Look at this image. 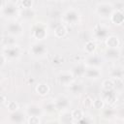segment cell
Masks as SVG:
<instances>
[{
	"label": "cell",
	"instance_id": "5b68a950",
	"mask_svg": "<svg viewBox=\"0 0 124 124\" xmlns=\"http://www.w3.org/2000/svg\"><path fill=\"white\" fill-rule=\"evenodd\" d=\"M64 19L69 23H76L79 20V14L76 10H68L64 14Z\"/></svg>",
	"mask_w": 124,
	"mask_h": 124
},
{
	"label": "cell",
	"instance_id": "7c38bea8",
	"mask_svg": "<svg viewBox=\"0 0 124 124\" xmlns=\"http://www.w3.org/2000/svg\"><path fill=\"white\" fill-rule=\"evenodd\" d=\"M110 20L114 23V24H122L124 21V15L121 11H114L112 12V14L110 15Z\"/></svg>",
	"mask_w": 124,
	"mask_h": 124
},
{
	"label": "cell",
	"instance_id": "44dd1931",
	"mask_svg": "<svg viewBox=\"0 0 124 124\" xmlns=\"http://www.w3.org/2000/svg\"><path fill=\"white\" fill-rule=\"evenodd\" d=\"M84 72H85V67L82 64H78V65L73 67V69H72V74H73V76H76V77L84 76Z\"/></svg>",
	"mask_w": 124,
	"mask_h": 124
},
{
	"label": "cell",
	"instance_id": "2e32d148",
	"mask_svg": "<svg viewBox=\"0 0 124 124\" xmlns=\"http://www.w3.org/2000/svg\"><path fill=\"white\" fill-rule=\"evenodd\" d=\"M106 45L108 46V48H117L119 46V40L116 36H108L106 39Z\"/></svg>",
	"mask_w": 124,
	"mask_h": 124
},
{
	"label": "cell",
	"instance_id": "ab89813d",
	"mask_svg": "<svg viewBox=\"0 0 124 124\" xmlns=\"http://www.w3.org/2000/svg\"><path fill=\"white\" fill-rule=\"evenodd\" d=\"M6 62V57L3 54H0V66H3Z\"/></svg>",
	"mask_w": 124,
	"mask_h": 124
},
{
	"label": "cell",
	"instance_id": "8992f818",
	"mask_svg": "<svg viewBox=\"0 0 124 124\" xmlns=\"http://www.w3.org/2000/svg\"><path fill=\"white\" fill-rule=\"evenodd\" d=\"M30 51L35 56H41V55H43L46 51V46L44 44L36 43V44H33L31 46Z\"/></svg>",
	"mask_w": 124,
	"mask_h": 124
},
{
	"label": "cell",
	"instance_id": "f546056e",
	"mask_svg": "<svg viewBox=\"0 0 124 124\" xmlns=\"http://www.w3.org/2000/svg\"><path fill=\"white\" fill-rule=\"evenodd\" d=\"M44 109H45L46 111H47V112H54V111L56 110L54 102H47L46 104H45Z\"/></svg>",
	"mask_w": 124,
	"mask_h": 124
},
{
	"label": "cell",
	"instance_id": "f35d334b",
	"mask_svg": "<svg viewBox=\"0 0 124 124\" xmlns=\"http://www.w3.org/2000/svg\"><path fill=\"white\" fill-rule=\"evenodd\" d=\"M52 62H53V64L59 65V64H61V63L63 62V57H62V56H60V55H57V56H55V57L53 58Z\"/></svg>",
	"mask_w": 124,
	"mask_h": 124
},
{
	"label": "cell",
	"instance_id": "ac0fdd59",
	"mask_svg": "<svg viewBox=\"0 0 124 124\" xmlns=\"http://www.w3.org/2000/svg\"><path fill=\"white\" fill-rule=\"evenodd\" d=\"M70 90L75 95H79L83 91V85L80 82H72L70 84Z\"/></svg>",
	"mask_w": 124,
	"mask_h": 124
},
{
	"label": "cell",
	"instance_id": "d4e9b609",
	"mask_svg": "<svg viewBox=\"0 0 124 124\" xmlns=\"http://www.w3.org/2000/svg\"><path fill=\"white\" fill-rule=\"evenodd\" d=\"M71 115L73 117V120H76V121H78L79 119H81L83 117V112L81 109L79 108H76V109H73L71 111Z\"/></svg>",
	"mask_w": 124,
	"mask_h": 124
},
{
	"label": "cell",
	"instance_id": "ffe728a7",
	"mask_svg": "<svg viewBox=\"0 0 124 124\" xmlns=\"http://www.w3.org/2000/svg\"><path fill=\"white\" fill-rule=\"evenodd\" d=\"M86 64L89 65L90 67H97L101 65V59L97 55H91L86 59Z\"/></svg>",
	"mask_w": 124,
	"mask_h": 124
},
{
	"label": "cell",
	"instance_id": "d6a6232c",
	"mask_svg": "<svg viewBox=\"0 0 124 124\" xmlns=\"http://www.w3.org/2000/svg\"><path fill=\"white\" fill-rule=\"evenodd\" d=\"M113 114H114V110H113L112 108H105V109L103 110V116H104L105 118H110V117L113 116Z\"/></svg>",
	"mask_w": 124,
	"mask_h": 124
},
{
	"label": "cell",
	"instance_id": "8fae6325",
	"mask_svg": "<svg viewBox=\"0 0 124 124\" xmlns=\"http://www.w3.org/2000/svg\"><path fill=\"white\" fill-rule=\"evenodd\" d=\"M10 119L15 124H22L25 120V116H24L23 112H21L19 110H16L15 112H11Z\"/></svg>",
	"mask_w": 124,
	"mask_h": 124
},
{
	"label": "cell",
	"instance_id": "ee69618b",
	"mask_svg": "<svg viewBox=\"0 0 124 124\" xmlns=\"http://www.w3.org/2000/svg\"><path fill=\"white\" fill-rule=\"evenodd\" d=\"M0 81H1V76H0Z\"/></svg>",
	"mask_w": 124,
	"mask_h": 124
},
{
	"label": "cell",
	"instance_id": "277c9868",
	"mask_svg": "<svg viewBox=\"0 0 124 124\" xmlns=\"http://www.w3.org/2000/svg\"><path fill=\"white\" fill-rule=\"evenodd\" d=\"M94 36L98 39V40H102V39H107L108 37V28L102 26V25H96L94 30H93Z\"/></svg>",
	"mask_w": 124,
	"mask_h": 124
},
{
	"label": "cell",
	"instance_id": "7402d4cb",
	"mask_svg": "<svg viewBox=\"0 0 124 124\" xmlns=\"http://www.w3.org/2000/svg\"><path fill=\"white\" fill-rule=\"evenodd\" d=\"M60 121H61V124H71L73 122V117L71 115V112L63 111L60 114Z\"/></svg>",
	"mask_w": 124,
	"mask_h": 124
},
{
	"label": "cell",
	"instance_id": "30bf717a",
	"mask_svg": "<svg viewBox=\"0 0 124 124\" xmlns=\"http://www.w3.org/2000/svg\"><path fill=\"white\" fill-rule=\"evenodd\" d=\"M69 99L65 96H60L58 97L55 102H54V105H55V108H56V110L59 109V110H62V109H65L66 108L69 107Z\"/></svg>",
	"mask_w": 124,
	"mask_h": 124
},
{
	"label": "cell",
	"instance_id": "836d02e7",
	"mask_svg": "<svg viewBox=\"0 0 124 124\" xmlns=\"http://www.w3.org/2000/svg\"><path fill=\"white\" fill-rule=\"evenodd\" d=\"M3 43H4V45H6L8 46H15L16 40L14 38H12V37H5L3 39Z\"/></svg>",
	"mask_w": 124,
	"mask_h": 124
},
{
	"label": "cell",
	"instance_id": "6da1fadb",
	"mask_svg": "<svg viewBox=\"0 0 124 124\" xmlns=\"http://www.w3.org/2000/svg\"><path fill=\"white\" fill-rule=\"evenodd\" d=\"M32 34H33V37L36 38L37 40L45 39L46 36V25L41 23V22L36 23L32 28Z\"/></svg>",
	"mask_w": 124,
	"mask_h": 124
},
{
	"label": "cell",
	"instance_id": "4fadbf2b",
	"mask_svg": "<svg viewBox=\"0 0 124 124\" xmlns=\"http://www.w3.org/2000/svg\"><path fill=\"white\" fill-rule=\"evenodd\" d=\"M26 111L30 116H39L40 117L43 113V109L37 105H29L26 108Z\"/></svg>",
	"mask_w": 124,
	"mask_h": 124
},
{
	"label": "cell",
	"instance_id": "d590c367",
	"mask_svg": "<svg viewBox=\"0 0 124 124\" xmlns=\"http://www.w3.org/2000/svg\"><path fill=\"white\" fill-rule=\"evenodd\" d=\"M40 117L39 116H29L28 124H40Z\"/></svg>",
	"mask_w": 124,
	"mask_h": 124
},
{
	"label": "cell",
	"instance_id": "484cf974",
	"mask_svg": "<svg viewBox=\"0 0 124 124\" xmlns=\"http://www.w3.org/2000/svg\"><path fill=\"white\" fill-rule=\"evenodd\" d=\"M102 85H103V89L105 91H110V90H113V88H114L112 79H105L103 81Z\"/></svg>",
	"mask_w": 124,
	"mask_h": 124
},
{
	"label": "cell",
	"instance_id": "4dcf8cb0",
	"mask_svg": "<svg viewBox=\"0 0 124 124\" xmlns=\"http://www.w3.org/2000/svg\"><path fill=\"white\" fill-rule=\"evenodd\" d=\"M7 108H8V109H9L11 112H15V111L18 110V105H17V103L15 102V101H11V102H9Z\"/></svg>",
	"mask_w": 124,
	"mask_h": 124
},
{
	"label": "cell",
	"instance_id": "3957f363",
	"mask_svg": "<svg viewBox=\"0 0 124 124\" xmlns=\"http://www.w3.org/2000/svg\"><path fill=\"white\" fill-rule=\"evenodd\" d=\"M7 31L10 35H13V36H16V35H19L22 33L23 31V27L20 23L18 22H11L9 23V25L7 26Z\"/></svg>",
	"mask_w": 124,
	"mask_h": 124
},
{
	"label": "cell",
	"instance_id": "7bdbcfd3",
	"mask_svg": "<svg viewBox=\"0 0 124 124\" xmlns=\"http://www.w3.org/2000/svg\"><path fill=\"white\" fill-rule=\"evenodd\" d=\"M2 5H3V2H2V1H0V6H2Z\"/></svg>",
	"mask_w": 124,
	"mask_h": 124
},
{
	"label": "cell",
	"instance_id": "83f0119b",
	"mask_svg": "<svg viewBox=\"0 0 124 124\" xmlns=\"http://www.w3.org/2000/svg\"><path fill=\"white\" fill-rule=\"evenodd\" d=\"M96 49V45L94 42L92 41H88L86 44H85V51L87 53H92L94 52V50Z\"/></svg>",
	"mask_w": 124,
	"mask_h": 124
},
{
	"label": "cell",
	"instance_id": "cb8c5ba5",
	"mask_svg": "<svg viewBox=\"0 0 124 124\" xmlns=\"http://www.w3.org/2000/svg\"><path fill=\"white\" fill-rule=\"evenodd\" d=\"M66 33H67V29H66V27H65L63 24L58 25V26L54 29V34H55V36L58 37V38L64 37V36L66 35Z\"/></svg>",
	"mask_w": 124,
	"mask_h": 124
},
{
	"label": "cell",
	"instance_id": "52a82bcc",
	"mask_svg": "<svg viewBox=\"0 0 124 124\" xmlns=\"http://www.w3.org/2000/svg\"><path fill=\"white\" fill-rule=\"evenodd\" d=\"M3 14H4V16H9V17L14 16L15 15L17 14V7L14 3L9 2L3 7Z\"/></svg>",
	"mask_w": 124,
	"mask_h": 124
},
{
	"label": "cell",
	"instance_id": "b9f144b4",
	"mask_svg": "<svg viewBox=\"0 0 124 124\" xmlns=\"http://www.w3.org/2000/svg\"><path fill=\"white\" fill-rule=\"evenodd\" d=\"M47 124H60V123H58L57 121H50V122H48Z\"/></svg>",
	"mask_w": 124,
	"mask_h": 124
},
{
	"label": "cell",
	"instance_id": "e575fe53",
	"mask_svg": "<svg viewBox=\"0 0 124 124\" xmlns=\"http://www.w3.org/2000/svg\"><path fill=\"white\" fill-rule=\"evenodd\" d=\"M92 102H93L92 98L89 97V96H86V97L84 98V101H83V106H84L86 108H91V107H92Z\"/></svg>",
	"mask_w": 124,
	"mask_h": 124
},
{
	"label": "cell",
	"instance_id": "8d00e7d4",
	"mask_svg": "<svg viewBox=\"0 0 124 124\" xmlns=\"http://www.w3.org/2000/svg\"><path fill=\"white\" fill-rule=\"evenodd\" d=\"M32 1L31 0H24L21 2V5L24 9H29V8H32Z\"/></svg>",
	"mask_w": 124,
	"mask_h": 124
},
{
	"label": "cell",
	"instance_id": "4316f807",
	"mask_svg": "<svg viewBox=\"0 0 124 124\" xmlns=\"http://www.w3.org/2000/svg\"><path fill=\"white\" fill-rule=\"evenodd\" d=\"M92 107L96 109H101L104 108V101L101 98H96L92 102Z\"/></svg>",
	"mask_w": 124,
	"mask_h": 124
},
{
	"label": "cell",
	"instance_id": "7a4b0ae2",
	"mask_svg": "<svg viewBox=\"0 0 124 124\" xmlns=\"http://www.w3.org/2000/svg\"><path fill=\"white\" fill-rule=\"evenodd\" d=\"M112 5L109 4V3H100L98 6H97V13L101 16H104V17H108V16H110V15L112 14Z\"/></svg>",
	"mask_w": 124,
	"mask_h": 124
},
{
	"label": "cell",
	"instance_id": "9a60e30c",
	"mask_svg": "<svg viewBox=\"0 0 124 124\" xmlns=\"http://www.w3.org/2000/svg\"><path fill=\"white\" fill-rule=\"evenodd\" d=\"M100 75H101L100 71L97 70L96 68H93V67L85 69V72H84V76L87 78H97L100 77Z\"/></svg>",
	"mask_w": 124,
	"mask_h": 124
},
{
	"label": "cell",
	"instance_id": "74e56055",
	"mask_svg": "<svg viewBox=\"0 0 124 124\" xmlns=\"http://www.w3.org/2000/svg\"><path fill=\"white\" fill-rule=\"evenodd\" d=\"M77 124H91V121L88 117L83 116L81 119H79L78 121H77Z\"/></svg>",
	"mask_w": 124,
	"mask_h": 124
},
{
	"label": "cell",
	"instance_id": "5bb4252c",
	"mask_svg": "<svg viewBox=\"0 0 124 124\" xmlns=\"http://www.w3.org/2000/svg\"><path fill=\"white\" fill-rule=\"evenodd\" d=\"M104 100L108 104V105H113L116 102V95L113 92V90L110 91H105L103 94Z\"/></svg>",
	"mask_w": 124,
	"mask_h": 124
},
{
	"label": "cell",
	"instance_id": "1f68e13d",
	"mask_svg": "<svg viewBox=\"0 0 124 124\" xmlns=\"http://www.w3.org/2000/svg\"><path fill=\"white\" fill-rule=\"evenodd\" d=\"M112 82H113V86H114V88H116V90H122L123 89L122 78H114L112 80Z\"/></svg>",
	"mask_w": 124,
	"mask_h": 124
},
{
	"label": "cell",
	"instance_id": "ba28073f",
	"mask_svg": "<svg viewBox=\"0 0 124 124\" xmlns=\"http://www.w3.org/2000/svg\"><path fill=\"white\" fill-rule=\"evenodd\" d=\"M4 53H5V57L17 58L20 54V50L16 46H11L4 49Z\"/></svg>",
	"mask_w": 124,
	"mask_h": 124
},
{
	"label": "cell",
	"instance_id": "9c48e42d",
	"mask_svg": "<svg viewBox=\"0 0 124 124\" xmlns=\"http://www.w3.org/2000/svg\"><path fill=\"white\" fill-rule=\"evenodd\" d=\"M73 79H74V76L70 72H63L58 76V80L63 85L71 84L73 82Z\"/></svg>",
	"mask_w": 124,
	"mask_h": 124
},
{
	"label": "cell",
	"instance_id": "603a6c76",
	"mask_svg": "<svg viewBox=\"0 0 124 124\" xmlns=\"http://www.w3.org/2000/svg\"><path fill=\"white\" fill-rule=\"evenodd\" d=\"M21 16L25 19H31L35 16V11L32 8L29 9H23L21 11Z\"/></svg>",
	"mask_w": 124,
	"mask_h": 124
},
{
	"label": "cell",
	"instance_id": "f1b7e54d",
	"mask_svg": "<svg viewBox=\"0 0 124 124\" xmlns=\"http://www.w3.org/2000/svg\"><path fill=\"white\" fill-rule=\"evenodd\" d=\"M111 77L113 78H122L123 77V71L121 68H117V69H113L110 73Z\"/></svg>",
	"mask_w": 124,
	"mask_h": 124
},
{
	"label": "cell",
	"instance_id": "d6986e66",
	"mask_svg": "<svg viewBox=\"0 0 124 124\" xmlns=\"http://www.w3.org/2000/svg\"><path fill=\"white\" fill-rule=\"evenodd\" d=\"M36 92L41 96H46L49 92V87L46 83H39L36 86Z\"/></svg>",
	"mask_w": 124,
	"mask_h": 124
},
{
	"label": "cell",
	"instance_id": "e0dca14e",
	"mask_svg": "<svg viewBox=\"0 0 124 124\" xmlns=\"http://www.w3.org/2000/svg\"><path fill=\"white\" fill-rule=\"evenodd\" d=\"M105 55L108 59L114 60V59H117L120 56V51L117 48H108L105 52Z\"/></svg>",
	"mask_w": 124,
	"mask_h": 124
},
{
	"label": "cell",
	"instance_id": "60d3db41",
	"mask_svg": "<svg viewBox=\"0 0 124 124\" xmlns=\"http://www.w3.org/2000/svg\"><path fill=\"white\" fill-rule=\"evenodd\" d=\"M5 101H6V98H5V96H3V95H0V105L4 104V103H5Z\"/></svg>",
	"mask_w": 124,
	"mask_h": 124
}]
</instances>
